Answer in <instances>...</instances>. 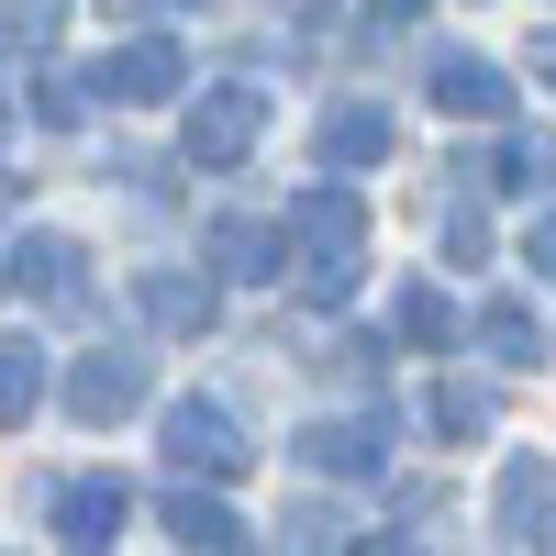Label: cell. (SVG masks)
I'll return each mask as SVG.
<instances>
[{
    "label": "cell",
    "mask_w": 556,
    "mask_h": 556,
    "mask_svg": "<svg viewBox=\"0 0 556 556\" xmlns=\"http://www.w3.org/2000/svg\"><path fill=\"white\" fill-rule=\"evenodd\" d=\"M256 134H267V89H256V78L201 89V112H190V167H245Z\"/></svg>",
    "instance_id": "obj_2"
},
{
    "label": "cell",
    "mask_w": 556,
    "mask_h": 556,
    "mask_svg": "<svg viewBox=\"0 0 556 556\" xmlns=\"http://www.w3.org/2000/svg\"><path fill=\"white\" fill-rule=\"evenodd\" d=\"M0 201H12V178H0Z\"/></svg>",
    "instance_id": "obj_25"
},
{
    "label": "cell",
    "mask_w": 556,
    "mask_h": 556,
    "mask_svg": "<svg viewBox=\"0 0 556 556\" xmlns=\"http://www.w3.org/2000/svg\"><path fill=\"white\" fill-rule=\"evenodd\" d=\"M401 334H412V345H456V301L412 278V290H401Z\"/></svg>",
    "instance_id": "obj_18"
},
{
    "label": "cell",
    "mask_w": 556,
    "mask_h": 556,
    "mask_svg": "<svg viewBox=\"0 0 556 556\" xmlns=\"http://www.w3.org/2000/svg\"><path fill=\"white\" fill-rule=\"evenodd\" d=\"M545 178H556V146H545V134H513L501 167H490V190H545Z\"/></svg>",
    "instance_id": "obj_19"
},
{
    "label": "cell",
    "mask_w": 556,
    "mask_h": 556,
    "mask_svg": "<svg viewBox=\"0 0 556 556\" xmlns=\"http://www.w3.org/2000/svg\"><path fill=\"white\" fill-rule=\"evenodd\" d=\"M78 245L67 235H23V245H0V290H34V301H78Z\"/></svg>",
    "instance_id": "obj_9"
},
{
    "label": "cell",
    "mask_w": 556,
    "mask_h": 556,
    "mask_svg": "<svg viewBox=\"0 0 556 556\" xmlns=\"http://www.w3.org/2000/svg\"><path fill=\"white\" fill-rule=\"evenodd\" d=\"M523 267H534L545 290H556V212H534V235H523Z\"/></svg>",
    "instance_id": "obj_22"
},
{
    "label": "cell",
    "mask_w": 556,
    "mask_h": 556,
    "mask_svg": "<svg viewBox=\"0 0 556 556\" xmlns=\"http://www.w3.org/2000/svg\"><path fill=\"white\" fill-rule=\"evenodd\" d=\"M34 412H45V345L34 334H0V424H34Z\"/></svg>",
    "instance_id": "obj_13"
},
{
    "label": "cell",
    "mask_w": 556,
    "mask_h": 556,
    "mask_svg": "<svg viewBox=\"0 0 556 556\" xmlns=\"http://www.w3.org/2000/svg\"><path fill=\"white\" fill-rule=\"evenodd\" d=\"M534 67H545V78H556V23H545V34H534Z\"/></svg>",
    "instance_id": "obj_23"
},
{
    "label": "cell",
    "mask_w": 556,
    "mask_h": 556,
    "mask_svg": "<svg viewBox=\"0 0 556 556\" xmlns=\"http://www.w3.org/2000/svg\"><path fill=\"white\" fill-rule=\"evenodd\" d=\"M301 468H323V479H379V468H390V412L312 424V434H301Z\"/></svg>",
    "instance_id": "obj_5"
},
{
    "label": "cell",
    "mask_w": 556,
    "mask_h": 556,
    "mask_svg": "<svg viewBox=\"0 0 556 556\" xmlns=\"http://www.w3.org/2000/svg\"><path fill=\"white\" fill-rule=\"evenodd\" d=\"M123 513H134V501H123V479H67L56 501H45V523H56V545H112L123 534Z\"/></svg>",
    "instance_id": "obj_7"
},
{
    "label": "cell",
    "mask_w": 556,
    "mask_h": 556,
    "mask_svg": "<svg viewBox=\"0 0 556 556\" xmlns=\"http://www.w3.org/2000/svg\"><path fill=\"white\" fill-rule=\"evenodd\" d=\"M78 112H89V78H45V89H34V123H56V134H67Z\"/></svg>",
    "instance_id": "obj_21"
},
{
    "label": "cell",
    "mask_w": 556,
    "mask_h": 556,
    "mask_svg": "<svg viewBox=\"0 0 556 556\" xmlns=\"http://www.w3.org/2000/svg\"><path fill=\"white\" fill-rule=\"evenodd\" d=\"M434 434H490V390L445 379V390H434Z\"/></svg>",
    "instance_id": "obj_20"
},
{
    "label": "cell",
    "mask_w": 556,
    "mask_h": 556,
    "mask_svg": "<svg viewBox=\"0 0 556 556\" xmlns=\"http://www.w3.org/2000/svg\"><path fill=\"white\" fill-rule=\"evenodd\" d=\"M89 89L123 101V112H156L167 89H190V56H178L167 34H146V45H123V56H101V78H89Z\"/></svg>",
    "instance_id": "obj_4"
},
{
    "label": "cell",
    "mask_w": 556,
    "mask_h": 556,
    "mask_svg": "<svg viewBox=\"0 0 556 556\" xmlns=\"http://www.w3.org/2000/svg\"><path fill=\"white\" fill-rule=\"evenodd\" d=\"M0 123H12V101H0Z\"/></svg>",
    "instance_id": "obj_26"
},
{
    "label": "cell",
    "mask_w": 556,
    "mask_h": 556,
    "mask_svg": "<svg viewBox=\"0 0 556 556\" xmlns=\"http://www.w3.org/2000/svg\"><path fill=\"white\" fill-rule=\"evenodd\" d=\"M167 468H190V479H245L256 445L235 434V412H223V401H178V412H167Z\"/></svg>",
    "instance_id": "obj_3"
},
{
    "label": "cell",
    "mask_w": 556,
    "mask_h": 556,
    "mask_svg": "<svg viewBox=\"0 0 556 556\" xmlns=\"http://www.w3.org/2000/svg\"><path fill=\"white\" fill-rule=\"evenodd\" d=\"M379 12H390V23H412V12H424V0H379Z\"/></svg>",
    "instance_id": "obj_24"
},
{
    "label": "cell",
    "mask_w": 556,
    "mask_h": 556,
    "mask_svg": "<svg viewBox=\"0 0 556 556\" xmlns=\"http://www.w3.org/2000/svg\"><path fill=\"white\" fill-rule=\"evenodd\" d=\"M434 112H456V123H501V112H513V78H501L490 56H456V45H445V56H434Z\"/></svg>",
    "instance_id": "obj_8"
},
{
    "label": "cell",
    "mask_w": 556,
    "mask_h": 556,
    "mask_svg": "<svg viewBox=\"0 0 556 556\" xmlns=\"http://www.w3.org/2000/svg\"><path fill=\"white\" fill-rule=\"evenodd\" d=\"M278 235H290V267H301V290H312V301H345V290H356V267H367V201L345 190V178L301 190Z\"/></svg>",
    "instance_id": "obj_1"
},
{
    "label": "cell",
    "mask_w": 556,
    "mask_h": 556,
    "mask_svg": "<svg viewBox=\"0 0 556 556\" xmlns=\"http://www.w3.org/2000/svg\"><path fill=\"white\" fill-rule=\"evenodd\" d=\"M134 301H146V323H156V334H212V278H190V267H146V278H134Z\"/></svg>",
    "instance_id": "obj_10"
},
{
    "label": "cell",
    "mask_w": 556,
    "mask_h": 556,
    "mask_svg": "<svg viewBox=\"0 0 556 556\" xmlns=\"http://www.w3.org/2000/svg\"><path fill=\"white\" fill-rule=\"evenodd\" d=\"M545 490H556L545 456H513V468H501V545H545Z\"/></svg>",
    "instance_id": "obj_11"
},
{
    "label": "cell",
    "mask_w": 556,
    "mask_h": 556,
    "mask_svg": "<svg viewBox=\"0 0 556 556\" xmlns=\"http://www.w3.org/2000/svg\"><path fill=\"white\" fill-rule=\"evenodd\" d=\"M479 345H490L501 367H534V356H545V334H534L523 301H490V312H479Z\"/></svg>",
    "instance_id": "obj_17"
},
{
    "label": "cell",
    "mask_w": 556,
    "mask_h": 556,
    "mask_svg": "<svg viewBox=\"0 0 556 556\" xmlns=\"http://www.w3.org/2000/svg\"><path fill=\"white\" fill-rule=\"evenodd\" d=\"M167 534H178V545H212V556H235V545H245V523L223 513V501H201V490H178V501H167Z\"/></svg>",
    "instance_id": "obj_15"
},
{
    "label": "cell",
    "mask_w": 556,
    "mask_h": 556,
    "mask_svg": "<svg viewBox=\"0 0 556 556\" xmlns=\"http://www.w3.org/2000/svg\"><path fill=\"white\" fill-rule=\"evenodd\" d=\"M379 156H390V112H379V101L323 112V167H379Z\"/></svg>",
    "instance_id": "obj_12"
},
{
    "label": "cell",
    "mask_w": 556,
    "mask_h": 556,
    "mask_svg": "<svg viewBox=\"0 0 556 556\" xmlns=\"http://www.w3.org/2000/svg\"><path fill=\"white\" fill-rule=\"evenodd\" d=\"M212 256L235 278H290V235L278 223H212Z\"/></svg>",
    "instance_id": "obj_14"
},
{
    "label": "cell",
    "mask_w": 556,
    "mask_h": 556,
    "mask_svg": "<svg viewBox=\"0 0 556 556\" xmlns=\"http://www.w3.org/2000/svg\"><path fill=\"white\" fill-rule=\"evenodd\" d=\"M67 34V0H0V56H45Z\"/></svg>",
    "instance_id": "obj_16"
},
{
    "label": "cell",
    "mask_w": 556,
    "mask_h": 556,
    "mask_svg": "<svg viewBox=\"0 0 556 556\" xmlns=\"http://www.w3.org/2000/svg\"><path fill=\"white\" fill-rule=\"evenodd\" d=\"M67 412H78V424H123V412H146V356H123V345L78 356L67 367Z\"/></svg>",
    "instance_id": "obj_6"
}]
</instances>
